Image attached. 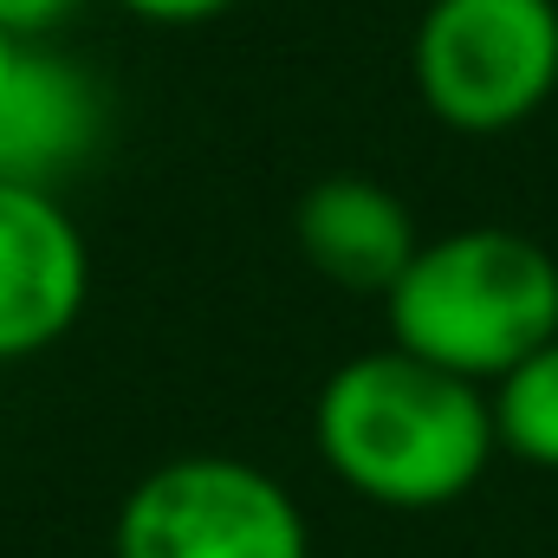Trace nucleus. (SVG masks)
<instances>
[{"label":"nucleus","mask_w":558,"mask_h":558,"mask_svg":"<svg viewBox=\"0 0 558 558\" xmlns=\"http://www.w3.org/2000/svg\"><path fill=\"white\" fill-rule=\"evenodd\" d=\"M312 435L325 468L351 494L397 513H428L461 500L500 448L487 390L397 344L364 351L325 377Z\"/></svg>","instance_id":"f257e3e1"},{"label":"nucleus","mask_w":558,"mask_h":558,"mask_svg":"<svg viewBox=\"0 0 558 558\" xmlns=\"http://www.w3.org/2000/svg\"><path fill=\"white\" fill-rule=\"evenodd\" d=\"M384 312L397 351L487 390L558 338V260L513 228H454L422 241Z\"/></svg>","instance_id":"f03ea898"},{"label":"nucleus","mask_w":558,"mask_h":558,"mask_svg":"<svg viewBox=\"0 0 558 558\" xmlns=\"http://www.w3.org/2000/svg\"><path fill=\"white\" fill-rule=\"evenodd\" d=\"M410 72L448 131H513L558 92V0H428Z\"/></svg>","instance_id":"7ed1b4c3"},{"label":"nucleus","mask_w":558,"mask_h":558,"mask_svg":"<svg viewBox=\"0 0 558 558\" xmlns=\"http://www.w3.org/2000/svg\"><path fill=\"white\" fill-rule=\"evenodd\" d=\"M118 558H312L299 500L234 454L149 468L118 507Z\"/></svg>","instance_id":"20e7f679"},{"label":"nucleus","mask_w":558,"mask_h":558,"mask_svg":"<svg viewBox=\"0 0 558 558\" xmlns=\"http://www.w3.org/2000/svg\"><path fill=\"white\" fill-rule=\"evenodd\" d=\"M92 292V254L52 189L0 182V364L59 344Z\"/></svg>","instance_id":"39448f33"},{"label":"nucleus","mask_w":558,"mask_h":558,"mask_svg":"<svg viewBox=\"0 0 558 558\" xmlns=\"http://www.w3.org/2000/svg\"><path fill=\"white\" fill-rule=\"evenodd\" d=\"M292 234H299V254L318 274L331 286H351V292H390L422 247L403 195L371 182V175H325V182H312L299 195Z\"/></svg>","instance_id":"423d86ee"},{"label":"nucleus","mask_w":558,"mask_h":558,"mask_svg":"<svg viewBox=\"0 0 558 558\" xmlns=\"http://www.w3.org/2000/svg\"><path fill=\"white\" fill-rule=\"evenodd\" d=\"M105 124V92L59 52L20 59V72L0 92V182L52 189L65 169H78Z\"/></svg>","instance_id":"0eeeda50"},{"label":"nucleus","mask_w":558,"mask_h":558,"mask_svg":"<svg viewBox=\"0 0 558 558\" xmlns=\"http://www.w3.org/2000/svg\"><path fill=\"white\" fill-rule=\"evenodd\" d=\"M487 410H494V441L513 461L558 474V338L487 390Z\"/></svg>","instance_id":"6e6552de"},{"label":"nucleus","mask_w":558,"mask_h":558,"mask_svg":"<svg viewBox=\"0 0 558 558\" xmlns=\"http://www.w3.org/2000/svg\"><path fill=\"white\" fill-rule=\"evenodd\" d=\"M78 0H0V26L13 39H33V33H52Z\"/></svg>","instance_id":"1a4fd4ad"},{"label":"nucleus","mask_w":558,"mask_h":558,"mask_svg":"<svg viewBox=\"0 0 558 558\" xmlns=\"http://www.w3.org/2000/svg\"><path fill=\"white\" fill-rule=\"evenodd\" d=\"M118 7L137 13V20H156V26H195V20L228 13L234 0H118Z\"/></svg>","instance_id":"9d476101"},{"label":"nucleus","mask_w":558,"mask_h":558,"mask_svg":"<svg viewBox=\"0 0 558 558\" xmlns=\"http://www.w3.org/2000/svg\"><path fill=\"white\" fill-rule=\"evenodd\" d=\"M20 59H26V39H13V33L0 26V92H7V78L20 72Z\"/></svg>","instance_id":"9b49d317"}]
</instances>
